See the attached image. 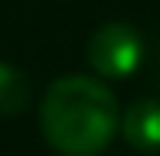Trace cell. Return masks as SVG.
Returning a JSON list of instances; mask_svg holds the SVG:
<instances>
[{"label": "cell", "instance_id": "obj_1", "mask_svg": "<svg viewBox=\"0 0 160 156\" xmlns=\"http://www.w3.org/2000/svg\"><path fill=\"white\" fill-rule=\"evenodd\" d=\"M119 125L112 92L82 75L58 78L41 105V129L62 156H99Z\"/></svg>", "mask_w": 160, "mask_h": 156}, {"label": "cell", "instance_id": "obj_3", "mask_svg": "<svg viewBox=\"0 0 160 156\" xmlns=\"http://www.w3.org/2000/svg\"><path fill=\"white\" fill-rule=\"evenodd\" d=\"M123 136L136 149H160V98H143L123 116Z\"/></svg>", "mask_w": 160, "mask_h": 156}, {"label": "cell", "instance_id": "obj_4", "mask_svg": "<svg viewBox=\"0 0 160 156\" xmlns=\"http://www.w3.org/2000/svg\"><path fill=\"white\" fill-rule=\"evenodd\" d=\"M28 102V85L24 75L10 64H0V116H14L21 112Z\"/></svg>", "mask_w": 160, "mask_h": 156}, {"label": "cell", "instance_id": "obj_2", "mask_svg": "<svg viewBox=\"0 0 160 156\" xmlns=\"http://www.w3.org/2000/svg\"><path fill=\"white\" fill-rule=\"evenodd\" d=\"M143 44L129 24H102L89 41V61L102 78H126L140 64Z\"/></svg>", "mask_w": 160, "mask_h": 156}]
</instances>
